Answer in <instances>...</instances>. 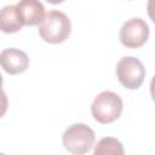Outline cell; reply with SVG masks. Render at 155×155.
I'll list each match as a JSON object with an SVG mask.
<instances>
[{"label": "cell", "instance_id": "9", "mask_svg": "<svg viewBox=\"0 0 155 155\" xmlns=\"http://www.w3.org/2000/svg\"><path fill=\"white\" fill-rule=\"evenodd\" d=\"M93 155H125L122 143L114 137H104L94 147Z\"/></svg>", "mask_w": 155, "mask_h": 155}, {"label": "cell", "instance_id": "3", "mask_svg": "<svg viewBox=\"0 0 155 155\" xmlns=\"http://www.w3.org/2000/svg\"><path fill=\"white\" fill-rule=\"evenodd\" d=\"M96 140V134L91 127L85 124H74L69 126L63 136L64 148L74 155H84L91 150Z\"/></svg>", "mask_w": 155, "mask_h": 155}, {"label": "cell", "instance_id": "1", "mask_svg": "<svg viewBox=\"0 0 155 155\" xmlns=\"http://www.w3.org/2000/svg\"><path fill=\"white\" fill-rule=\"evenodd\" d=\"M70 33L71 23L69 17L58 10L48 11L39 25V34L41 39L48 44H61L68 39Z\"/></svg>", "mask_w": 155, "mask_h": 155}, {"label": "cell", "instance_id": "5", "mask_svg": "<svg viewBox=\"0 0 155 155\" xmlns=\"http://www.w3.org/2000/svg\"><path fill=\"white\" fill-rule=\"evenodd\" d=\"M149 27L144 19L133 17L126 21L119 33L120 42L127 48H138L143 46L149 38Z\"/></svg>", "mask_w": 155, "mask_h": 155}, {"label": "cell", "instance_id": "10", "mask_svg": "<svg viewBox=\"0 0 155 155\" xmlns=\"http://www.w3.org/2000/svg\"><path fill=\"white\" fill-rule=\"evenodd\" d=\"M7 107H8V101L6 93L2 90V76L0 74V117L5 115V113L7 111Z\"/></svg>", "mask_w": 155, "mask_h": 155}, {"label": "cell", "instance_id": "11", "mask_svg": "<svg viewBox=\"0 0 155 155\" xmlns=\"http://www.w3.org/2000/svg\"><path fill=\"white\" fill-rule=\"evenodd\" d=\"M0 155H5V154H2V153H0Z\"/></svg>", "mask_w": 155, "mask_h": 155}, {"label": "cell", "instance_id": "8", "mask_svg": "<svg viewBox=\"0 0 155 155\" xmlns=\"http://www.w3.org/2000/svg\"><path fill=\"white\" fill-rule=\"evenodd\" d=\"M23 24L18 17L16 5H6L0 10V30L6 34H13L22 29Z\"/></svg>", "mask_w": 155, "mask_h": 155}, {"label": "cell", "instance_id": "4", "mask_svg": "<svg viewBox=\"0 0 155 155\" xmlns=\"http://www.w3.org/2000/svg\"><path fill=\"white\" fill-rule=\"evenodd\" d=\"M116 76L120 84L126 88L137 90L144 82L145 68L136 57H122L116 65Z\"/></svg>", "mask_w": 155, "mask_h": 155}, {"label": "cell", "instance_id": "2", "mask_svg": "<svg viewBox=\"0 0 155 155\" xmlns=\"http://www.w3.org/2000/svg\"><path fill=\"white\" fill-rule=\"evenodd\" d=\"M122 99L111 91H103L93 99L91 113L96 121L101 124H110L117 120L122 113Z\"/></svg>", "mask_w": 155, "mask_h": 155}, {"label": "cell", "instance_id": "7", "mask_svg": "<svg viewBox=\"0 0 155 155\" xmlns=\"http://www.w3.org/2000/svg\"><path fill=\"white\" fill-rule=\"evenodd\" d=\"M16 10L23 25H40L45 18V7L36 0H22L16 4Z\"/></svg>", "mask_w": 155, "mask_h": 155}, {"label": "cell", "instance_id": "6", "mask_svg": "<svg viewBox=\"0 0 155 155\" xmlns=\"http://www.w3.org/2000/svg\"><path fill=\"white\" fill-rule=\"evenodd\" d=\"M0 65L10 75H17L25 71L29 67L28 54L18 48H6L0 53Z\"/></svg>", "mask_w": 155, "mask_h": 155}]
</instances>
